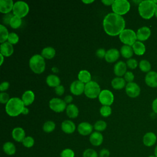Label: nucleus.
Returning a JSON list of instances; mask_svg holds the SVG:
<instances>
[{
    "label": "nucleus",
    "mask_w": 157,
    "mask_h": 157,
    "mask_svg": "<svg viewBox=\"0 0 157 157\" xmlns=\"http://www.w3.org/2000/svg\"><path fill=\"white\" fill-rule=\"evenodd\" d=\"M105 32L112 36L120 35L124 29L125 21L121 15L113 12L106 15L103 20Z\"/></svg>",
    "instance_id": "obj_1"
},
{
    "label": "nucleus",
    "mask_w": 157,
    "mask_h": 157,
    "mask_svg": "<svg viewBox=\"0 0 157 157\" xmlns=\"http://www.w3.org/2000/svg\"><path fill=\"white\" fill-rule=\"evenodd\" d=\"M157 1L152 0L142 1L138 6L139 15L144 19H150L153 17L157 6Z\"/></svg>",
    "instance_id": "obj_2"
},
{
    "label": "nucleus",
    "mask_w": 157,
    "mask_h": 157,
    "mask_svg": "<svg viewBox=\"0 0 157 157\" xmlns=\"http://www.w3.org/2000/svg\"><path fill=\"white\" fill-rule=\"evenodd\" d=\"M25 105L19 98H12L6 105V112L11 117H16L21 113Z\"/></svg>",
    "instance_id": "obj_3"
},
{
    "label": "nucleus",
    "mask_w": 157,
    "mask_h": 157,
    "mask_svg": "<svg viewBox=\"0 0 157 157\" xmlns=\"http://www.w3.org/2000/svg\"><path fill=\"white\" fill-rule=\"evenodd\" d=\"M29 65L31 69L36 74H41L45 68L44 58L41 55L36 54L33 55L29 59Z\"/></svg>",
    "instance_id": "obj_4"
},
{
    "label": "nucleus",
    "mask_w": 157,
    "mask_h": 157,
    "mask_svg": "<svg viewBox=\"0 0 157 157\" xmlns=\"http://www.w3.org/2000/svg\"><path fill=\"white\" fill-rule=\"evenodd\" d=\"M101 88L98 83L94 81H90L85 85V94L89 98L94 99L99 96L101 93Z\"/></svg>",
    "instance_id": "obj_5"
},
{
    "label": "nucleus",
    "mask_w": 157,
    "mask_h": 157,
    "mask_svg": "<svg viewBox=\"0 0 157 157\" xmlns=\"http://www.w3.org/2000/svg\"><path fill=\"white\" fill-rule=\"evenodd\" d=\"M119 38L124 45L129 46H132L137 40L136 33L131 29H124L120 34Z\"/></svg>",
    "instance_id": "obj_6"
},
{
    "label": "nucleus",
    "mask_w": 157,
    "mask_h": 157,
    "mask_svg": "<svg viewBox=\"0 0 157 157\" xmlns=\"http://www.w3.org/2000/svg\"><path fill=\"white\" fill-rule=\"evenodd\" d=\"M113 13L120 15L126 13L130 9V4L126 0H115L112 5Z\"/></svg>",
    "instance_id": "obj_7"
},
{
    "label": "nucleus",
    "mask_w": 157,
    "mask_h": 157,
    "mask_svg": "<svg viewBox=\"0 0 157 157\" xmlns=\"http://www.w3.org/2000/svg\"><path fill=\"white\" fill-rule=\"evenodd\" d=\"M29 10V8L28 4L24 1H20L14 3L12 11L14 15L21 18L28 14Z\"/></svg>",
    "instance_id": "obj_8"
},
{
    "label": "nucleus",
    "mask_w": 157,
    "mask_h": 157,
    "mask_svg": "<svg viewBox=\"0 0 157 157\" xmlns=\"http://www.w3.org/2000/svg\"><path fill=\"white\" fill-rule=\"evenodd\" d=\"M99 101L102 105H110L114 100V96L112 91L108 90H103L101 91L99 96Z\"/></svg>",
    "instance_id": "obj_9"
},
{
    "label": "nucleus",
    "mask_w": 157,
    "mask_h": 157,
    "mask_svg": "<svg viewBox=\"0 0 157 157\" xmlns=\"http://www.w3.org/2000/svg\"><path fill=\"white\" fill-rule=\"evenodd\" d=\"M49 107L54 112H61L66 109L67 106L64 100L58 98H54L49 101Z\"/></svg>",
    "instance_id": "obj_10"
},
{
    "label": "nucleus",
    "mask_w": 157,
    "mask_h": 157,
    "mask_svg": "<svg viewBox=\"0 0 157 157\" xmlns=\"http://www.w3.org/2000/svg\"><path fill=\"white\" fill-rule=\"evenodd\" d=\"M125 91L128 96L131 98H136L140 94V88L136 83L132 82L126 84Z\"/></svg>",
    "instance_id": "obj_11"
},
{
    "label": "nucleus",
    "mask_w": 157,
    "mask_h": 157,
    "mask_svg": "<svg viewBox=\"0 0 157 157\" xmlns=\"http://www.w3.org/2000/svg\"><path fill=\"white\" fill-rule=\"evenodd\" d=\"M85 84L80 80H75L71 84L70 90L74 95H80L85 90Z\"/></svg>",
    "instance_id": "obj_12"
},
{
    "label": "nucleus",
    "mask_w": 157,
    "mask_h": 157,
    "mask_svg": "<svg viewBox=\"0 0 157 157\" xmlns=\"http://www.w3.org/2000/svg\"><path fill=\"white\" fill-rule=\"evenodd\" d=\"M145 82L150 87H157V72L155 71L148 72L145 75Z\"/></svg>",
    "instance_id": "obj_13"
},
{
    "label": "nucleus",
    "mask_w": 157,
    "mask_h": 157,
    "mask_svg": "<svg viewBox=\"0 0 157 157\" xmlns=\"http://www.w3.org/2000/svg\"><path fill=\"white\" fill-rule=\"evenodd\" d=\"M151 35V31L149 28L147 26H143L138 29L136 33L137 39L139 41H145L147 40Z\"/></svg>",
    "instance_id": "obj_14"
},
{
    "label": "nucleus",
    "mask_w": 157,
    "mask_h": 157,
    "mask_svg": "<svg viewBox=\"0 0 157 157\" xmlns=\"http://www.w3.org/2000/svg\"><path fill=\"white\" fill-rule=\"evenodd\" d=\"M126 68V63H125L123 61H119L114 65L113 71L117 76L121 77L124 75L125 73L127 72Z\"/></svg>",
    "instance_id": "obj_15"
},
{
    "label": "nucleus",
    "mask_w": 157,
    "mask_h": 157,
    "mask_svg": "<svg viewBox=\"0 0 157 157\" xmlns=\"http://www.w3.org/2000/svg\"><path fill=\"white\" fill-rule=\"evenodd\" d=\"M120 56L119 51L115 48H110L106 52L105 55V60L109 63H113L118 59Z\"/></svg>",
    "instance_id": "obj_16"
},
{
    "label": "nucleus",
    "mask_w": 157,
    "mask_h": 157,
    "mask_svg": "<svg viewBox=\"0 0 157 157\" xmlns=\"http://www.w3.org/2000/svg\"><path fill=\"white\" fill-rule=\"evenodd\" d=\"M77 129L81 135L87 136L92 132L93 126L88 122H82L78 124Z\"/></svg>",
    "instance_id": "obj_17"
},
{
    "label": "nucleus",
    "mask_w": 157,
    "mask_h": 157,
    "mask_svg": "<svg viewBox=\"0 0 157 157\" xmlns=\"http://www.w3.org/2000/svg\"><path fill=\"white\" fill-rule=\"evenodd\" d=\"M13 2L12 0H0V12L8 13L13 9Z\"/></svg>",
    "instance_id": "obj_18"
},
{
    "label": "nucleus",
    "mask_w": 157,
    "mask_h": 157,
    "mask_svg": "<svg viewBox=\"0 0 157 157\" xmlns=\"http://www.w3.org/2000/svg\"><path fill=\"white\" fill-rule=\"evenodd\" d=\"M156 136L152 132H147L143 137V143L147 147L153 146L156 142Z\"/></svg>",
    "instance_id": "obj_19"
},
{
    "label": "nucleus",
    "mask_w": 157,
    "mask_h": 157,
    "mask_svg": "<svg viewBox=\"0 0 157 157\" xmlns=\"http://www.w3.org/2000/svg\"><path fill=\"white\" fill-rule=\"evenodd\" d=\"M1 54L4 56H9L13 52V47L12 44L9 42H5L1 44L0 46Z\"/></svg>",
    "instance_id": "obj_20"
},
{
    "label": "nucleus",
    "mask_w": 157,
    "mask_h": 157,
    "mask_svg": "<svg viewBox=\"0 0 157 157\" xmlns=\"http://www.w3.org/2000/svg\"><path fill=\"white\" fill-rule=\"evenodd\" d=\"M12 136L15 140L19 142H22L23 139L26 137L25 130L20 127L15 128L12 132Z\"/></svg>",
    "instance_id": "obj_21"
},
{
    "label": "nucleus",
    "mask_w": 157,
    "mask_h": 157,
    "mask_svg": "<svg viewBox=\"0 0 157 157\" xmlns=\"http://www.w3.org/2000/svg\"><path fill=\"white\" fill-rule=\"evenodd\" d=\"M90 141L92 145L94 146H99L102 143L103 136L98 131L93 132L90 136Z\"/></svg>",
    "instance_id": "obj_22"
},
{
    "label": "nucleus",
    "mask_w": 157,
    "mask_h": 157,
    "mask_svg": "<svg viewBox=\"0 0 157 157\" xmlns=\"http://www.w3.org/2000/svg\"><path fill=\"white\" fill-rule=\"evenodd\" d=\"M61 129L65 133L71 134L74 132L75 129V125L73 121L66 120L61 123Z\"/></svg>",
    "instance_id": "obj_23"
},
{
    "label": "nucleus",
    "mask_w": 157,
    "mask_h": 157,
    "mask_svg": "<svg viewBox=\"0 0 157 157\" xmlns=\"http://www.w3.org/2000/svg\"><path fill=\"white\" fill-rule=\"evenodd\" d=\"M34 98V93L31 90H28L23 94L21 100L25 105H29L33 102Z\"/></svg>",
    "instance_id": "obj_24"
},
{
    "label": "nucleus",
    "mask_w": 157,
    "mask_h": 157,
    "mask_svg": "<svg viewBox=\"0 0 157 157\" xmlns=\"http://www.w3.org/2000/svg\"><path fill=\"white\" fill-rule=\"evenodd\" d=\"M60 79L59 77L55 74H50L46 78V82L47 85L52 87H56L60 85Z\"/></svg>",
    "instance_id": "obj_25"
},
{
    "label": "nucleus",
    "mask_w": 157,
    "mask_h": 157,
    "mask_svg": "<svg viewBox=\"0 0 157 157\" xmlns=\"http://www.w3.org/2000/svg\"><path fill=\"white\" fill-rule=\"evenodd\" d=\"M66 113L69 118H75L78 115V109L74 104H68L66 107Z\"/></svg>",
    "instance_id": "obj_26"
},
{
    "label": "nucleus",
    "mask_w": 157,
    "mask_h": 157,
    "mask_svg": "<svg viewBox=\"0 0 157 157\" xmlns=\"http://www.w3.org/2000/svg\"><path fill=\"white\" fill-rule=\"evenodd\" d=\"M132 49L137 55H143L145 52V46L140 41H136L132 45Z\"/></svg>",
    "instance_id": "obj_27"
},
{
    "label": "nucleus",
    "mask_w": 157,
    "mask_h": 157,
    "mask_svg": "<svg viewBox=\"0 0 157 157\" xmlns=\"http://www.w3.org/2000/svg\"><path fill=\"white\" fill-rule=\"evenodd\" d=\"M126 84V81L124 78L120 77H115L112 79L111 82L112 86L115 90H121L122 89Z\"/></svg>",
    "instance_id": "obj_28"
},
{
    "label": "nucleus",
    "mask_w": 157,
    "mask_h": 157,
    "mask_svg": "<svg viewBox=\"0 0 157 157\" xmlns=\"http://www.w3.org/2000/svg\"><path fill=\"white\" fill-rule=\"evenodd\" d=\"M55 50L52 47H47L42 49L41 52V55L43 58L46 59H52L55 55Z\"/></svg>",
    "instance_id": "obj_29"
},
{
    "label": "nucleus",
    "mask_w": 157,
    "mask_h": 157,
    "mask_svg": "<svg viewBox=\"0 0 157 157\" xmlns=\"http://www.w3.org/2000/svg\"><path fill=\"white\" fill-rule=\"evenodd\" d=\"M78 80L86 84L91 81V76L90 72H88V71L82 70L78 72Z\"/></svg>",
    "instance_id": "obj_30"
},
{
    "label": "nucleus",
    "mask_w": 157,
    "mask_h": 157,
    "mask_svg": "<svg viewBox=\"0 0 157 157\" xmlns=\"http://www.w3.org/2000/svg\"><path fill=\"white\" fill-rule=\"evenodd\" d=\"M120 53L124 58L129 59L133 55L134 51L131 46L124 45L120 48Z\"/></svg>",
    "instance_id": "obj_31"
},
{
    "label": "nucleus",
    "mask_w": 157,
    "mask_h": 157,
    "mask_svg": "<svg viewBox=\"0 0 157 157\" xmlns=\"http://www.w3.org/2000/svg\"><path fill=\"white\" fill-rule=\"evenodd\" d=\"M3 150L8 155H13L16 151L15 145L10 142H7L3 145Z\"/></svg>",
    "instance_id": "obj_32"
},
{
    "label": "nucleus",
    "mask_w": 157,
    "mask_h": 157,
    "mask_svg": "<svg viewBox=\"0 0 157 157\" xmlns=\"http://www.w3.org/2000/svg\"><path fill=\"white\" fill-rule=\"evenodd\" d=\"M9 33L6 27L3 25H0V42L1 44L6 42L7 40Z\"/></svg>",
    "instance_id": "obj_33"
},
{
    "label": "nucleus",
    "mask_w": 157,
    "mask_h": 157,
    "mask_svg": "<svg viewBox=\"0 0 157 157\" xmlns=\"http://www.w3.org/2000/svg\"><path fill=\"white\" fill-rule=\"evenodd\" d=\"M140 69L144 72H148L151 69V64L150 62L146 59H142L139 63Z\"/></svg>",
    "instance_id": "obj_34"
},
{
    "label": "nucleus",
    "mask_w": 157,
    "mask_h": 157,
    "mask_svg": "<svg viewBox=\"0 0 157 157\" xmlns=\"http://www.w3.org/2000/svg\"><path fill=\"white\" fill-rule=\"evenodd\" d=\"M55 128V123L53 121H47L43 124L42 129L45 132H51Z\"/></svg>",
    "instance_id": "obj_35"
},
{
    "label": "nucleus",
    "mask_w": 157,
    "mask_h": 157,
    "mask_svg": "<svg viewBox=\"0 0 157 157\" xmlns=\"http://www.w3.org/2000/svg\"><path fill=\"white\" fill-rule=\"evenodd\" d=\"M21 23H22V21H21V18H20V17H18L17 16L13 15V17L12 18V19L10 20V26L12 28L16 29V28H19L21 26Z\"/></svg>",
    "instance_id": "obj_36"
},
{
    "label": "nucleus",
    "mask_w": 157,
    "mask_h": 157,
    "mask_svg": "<svg viewBox=\"0 0 157 157\" xmlns=\"http://www.w3.org/2000/svg\"><path fill=\"white\" fill-rule=\"evenodd\" d=\"M106 127H107V123H105V121L103 120L97 121L94 125V128L98 132L104 131L106 128Z\"/></svg>",
    "instance_id": "obj_37"
},
{
    "label": "nucleus",
    "mask_w": 157,
    "mask_h": 157,
    "mask_svg": "<svg viewBox=\"0 0 157 157\" xmlns=\"http://www.w3.org/2000/svg\"><path fill=\"white\" fill-rule=\"evenodd\" d=\"M112 113V109L109 105H102L100 109V113L102 117H109Z\"/></svg>",
    "instance_id": "obj_38"
},
{
    "label": "nucleus",
    "mask_w": 157,
    "mask_h": 157,
    "mask_svg": "<svg viewBox=\"0 0 157 157\" xmlns=\"http://www.w3.org/2000/svg\"><path fill=\"white\" fill-rule=\"evenodd\" d=\"M22 144L25 147L30 148L33 146V145L34 144V140L32 137L27 136L23 139Z\"/></svg>",
    "instance_id": "obj_39"
},
{
    "label": "nucleus",
    "mask_w": 157,
    "mask_h": 157,
    "mask_svg": "<svg viewBox=\"0 0 157 157\" xmlns=\"http://www.w3.org/2000/svg\"><path fill=\"white\" fill-rule=\"evenodd\" d=\"M19 40V37L15 33H10L7 40L9 43H10L11 44H15L18 42Z\"/></svg>",
    "instance_id": "obj_40"
},
{
    "label": "nucleus",
    "mask_w": 157,
    "mask_h": 157,
    "mask_svg": "<svg viewBox=\"0 0 157 157\" xmlns=\"http://www.w3.org/2000/svg\"><path fill=\"white\" fill-rule=\"evenodd\" d=\"M83 157H98L97 152L91 148L86 149L83 153Z\"/></svg>",
    "instance_id": "obj_41"
},
{
    "label": "nucleus",
    "mask_w": 157,
    "mask_h": 157,
    "mask_svg": "<svg viewBox=\"0 0 157 157\" xmlns=\"http://www.w3.org/2000/svg\"><path fill=\"white\" fill-rule=\"evenodd\" d=\"M61 157H74L75 153L74 151L70 148H66L61 153Z\"/></svg>",
    "instance_id": "obj_42"
},
{
    "label": "nucleus",
    "mask_w": 157,
    "mask_h": 157,
    "mask_svg": "<svg viewBox=\"0 0 157 157\" xmlns=\"http://www.w3.org/2000/svg\"><path fill=\"white\" fill-rule=\"evenodd\" d=\"M126 65L129 68L131 69H134L137 67L138 65V63L136 59L134 58H129L126 61Z\"/></svg>",
    "instance_id": "obj_43"
},
{
    "label": "nucleus",
    "mask_w": 157,
    "mask_h": 157,
    "mask_svg": "<svg viewBox=\"0 0 157 157\" xmlns=\"http://www.w3.org/2000/svg\"><path fill=\"white\" fill-rule=\"evenodd\" d=\"M13 13H6L3 17H2V23L3 24L6 25H10V20L12 19V18L13 17Z\"/></svg>",
    "instance_id": "obj_44"
},
{
    "label": "nucleus",
    "mask_w": 157,
    "mask_h": 157,
    "mask_svg": "<svg viewBox=\"0 0 157 157\" xmlns=\"http://www.w3.org/2000/svg\"><path fill=\"white\" fill-rule=\"evenodd\" d=\"M9 100V96L7 93L1 92L0 93V102L2 104H7Z\"/></svg>",
    "instance_id": "obj_45"
},
{
    "label": "nucleus",
    "mask_w": 157,
    "mask_h": 157,
    "mask_svg": "<svg viewBox=\"0 0 157 157\" xmlns=\"http://www.w3.org/2000/svg\"><path fill=\"white\" fill-rule=\"evenodd\" d=\"M124 78L125 81L128 82V83L132 82V81L134 80V75L132 72L127 71L125 73V74L124 75Z\"/></svg>",
    "instance_id": "obj_46"
},
{
    "label": "nucleus",
    "mask_w": 157,
    "mask_h": 157,
    "mask_svg": "<svg viewBox=\"0 0 157 157\" xmlns=\"http://www.w3.org/2000/svg\"><path fill=\"white\" fill-rule=\"evenodd\" d=\"M55 91L57 95L61 96L64 92V88L63 85H59L55 88Z\"/></svg>",
    "instance_id": "obj_47"
},
{
    "label": "nucleus",
    "mask_w": 157,
    "mask_h": 157,
    "mask_svg": "<svg viewBox=\"0 0 157 157\" xmlns=\"http://www.w3.org/2000/svg\"><path fill=\"white\" fill-rule=\"evenodd\" d=\"M105 53H106V52L105 51L104 48H100L98 49L96 52V56L99 58H102L105 57Z\"/></svg>",
    "instance_id": "obj_48"
},
{
    "label": "nucleus",
    "mask_w": 157,
    "mask_h": 157,
    "mask_svg": "<svg viewBox=\"0 0 157 157\" xmlns=\"http://www.w3.org/2000/svg\"><path fill=\"white\" fill-rule=\"evenodd\" d=\"M9 87V83L8 82H6V81L2 82L0 85V90L1 91L3 92L4 91L7 90Z\"/></svg>",
    "instance_id": "obj_49"
},
{
    "label": "nucleus",
    "mask_w": 157,
    "mask_h": 157,
    "mask_svg": "<svg viewBox=\"0 0 157 157\" xmlns=\"http://www.w3.org/2000/svg\"><path fill=\"white\" fill-rule=\"evenodd\" d=\"M109 155H110V152L106 148L102 149L99 152V157H109Z\"/></svg>",
    "instance_id": "obj_50"
},
{
    "label": "nucleus",
    "mask_w": 157,
    "mask_h": 157,
    "mask_svg": "<svg viewBox=\"0 0 157 157\" xmlns=\"http://www.w3.org/2000/svg\"><path fill=\"white\" fill-rule=\"evenodd\" d=\"M72 100H73L72 96H71V95H67V96H66L65 98H64V102H65L66 104H70V103L72 101Z\"/></svg>",
    "instance_id": "obj_51"
},
{
    "label": "nucleus",
    "mask_w": 157,
    "mask_h": 157,
    "mask_svg": "<svg viewBox=\"0 0 157 157\" xmlns=\"http://www.w3.org/2000/svg\"><path fill=\"white\" fill-rule=\"evenodd\" d=\"M152 109L154 113L157 114V98H156L152 102Z\"/></svg>",
    "instance_id": "obj_52"
},
{
    "label": "nucleus",
    "mask_w": 157,
    "mask_h": 157,
    "mask_svg": "<svg viewBox=\"0 0 157 157\" xmlns=\"http://www.w3.org/2000/svg\"><path fill=\"white\" fill-rule=\"evenodd\" d=\"M115 0H102L101 2L104 4L105 6H112V4L114 2Z\"/></svg>",
    "instance_id": "obj_53"
},
{
    "label": "nucleus",
    "mask_w": 157,
    "mask_h": 157,
    "mask_svg": "<svg viewBox=\"0 0 157 157\" xmlns=\"http://www.w3.org/2000/svg\"><path fill=\"white\" fill-rule=\"evenodd\" d=\"M28 113H29V109L26 107H24V109L22 110L21 113L23 115H27Z\"/></svg>",
    "instance_id": "obj_54"
},
{
    "label": "nucleus",
    "mask_w": 157,
    "mask_h": 157,
    "mask_svg": "<svg viewBox=\"0 0 157 157\" xmlns=\"http://www.w3.org/2000/svg\"><path fill=\"white\" fill-rule=\"evenodd\" d=\"M82 2L85 4H90V3L94 2V0H88H88H82Z\"/></svg>",
    "instance_id": "obj_55"
},
{
    "label": "nucleus",
    "mask_w": 157,
    "mask_h": 157,
    "mask_svg": "<svg viewBox=\"0 0 157 157\" xmlns=\"http://www.w3.org/2000/svg\"><path fill=\"white\" fill-rule=\"evenodd\" d=\"M0 56H1V65L2 64V63H3V61H4V56L2 55V54H0Z\"/></svg>",
    "instance_id": "obj_56"
},
{
    "label": "nucleus",
    "mask_w": 157,
    "mask_h": 157,
    "mask_svg": "<svg viewBox=\"0 0 157 157\" xmlns=\"http://www.w3.org/2000/svg\"><path fill=\"white\" fill-rule=\"evenodd\" d=\"M52 71H53V72H58V69H57L56 67H52Z\"/></svg>",
    "instance_id": "obj_57"
},
{
    "label": "nucleus",
    "mask_w": 157,
    "mask_h": 157,
    "mask_svg": "<svg viewBox=\"0 0 157 157\" xmlns=\"http://www.w3.org/2000/svg\"><path fill=\"white\" fill-rule=\"evenodd\" d=\"M154 153H155V156L156 157H157V145L156 146V147H155V148Z\"/></svg>",
    "instance_id": "obj_58"
},
{
    "label": "nucleus",
    "mask_w": 157,
    "mask_h": 157,
    "mask_svg": "<svg viewBox=\"0 0 157 157\" xmlns=\"http://www.w3.org/2000/svg\"><path fill=\"white\" fill-rule=\"evenodd\" d=\"M155 17L157 18V6H156V10H155Z\"/></svg>",
    "instance_id": "obj_59"
},
{
    "label": "nucleus",
    "mask_w": 157,
    "mask_h": 157,
    "mask_svg": "<svg viewBox=\"0 0 157 157\" xmlns=\"http://www.w3.org/2000/svg\"><path fill=\"white\" fill-rule=\"evenodd\" d=\"M148 157H156L155 155H150V156H149Z\"/></svg>",
    "instance_id": "obj_60"
}]
</instances>
